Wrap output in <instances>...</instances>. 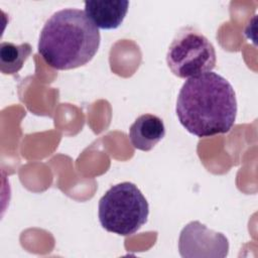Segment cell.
Wrapping results in <instances>:
<instances>
[{"mask_svg":"<svg viewBox=\"0 0 258 258\" xmlns=\"http://www.w3.org/2000/svg\"><path fill=\"white\" fill-rule=\"evenodd\" d=\"M175 112L186 131L200 138L227 133L236 120V94L228 80L208 72L183 83Z\"/></svg>","mask_w":258,"mask_h":258,"instance_id":"obj_1","label":"cell"},{"mask_svg":"<svg viewBox=\"0 0 258 258\" xmlns=\"http://www.w3.org/2000/svg\"><path fill=\"white\" fill-rule=\"evenodd\" d=\"M100 41L99 28L85 11L66 8L46 20L37 49L49 67L59 71L72 70L88 63L97 53Z\"/></svg>","mask_w":258,"mask_h":258,"instance_id":"obj_2","label":"cell"},{"mask_svg":"<svg viewBox=\"0 0 258 258\" xmlns=\"http://www.w3.org/2000/svg\"><path fill=\"white\" fill-rule=\"evenodd\" d=\"M149 215L148 202L132 182L112 185L100 199L98 217L101 226L119 236L135 234Z\"/></svg>","mask_w":258,"mask_h":258,"instance_id":"obj_3","label":"cell"},{"mask_svg":"<svg viewBox=\"0 0 258 258\" xmlns=\"http://www.w3.org/2000/svg\"><path fill=\"white\" fill-rule=\"evenodd\" d=\"M217 54L213 43L199 30L186 26L177 31L166 53L171 73L178 78H191L216 67Z\"/></svg>","mask_w":258,"mask_h":258,"instance_id":"obj_4","label":"cell"},{"mask_svg":"<svg viewBox=\"0 0 258 258\" xmlns=\"http://www.w3.org/2000/svg\"><path fill=\"white\" fill-rule=\"evenodd\" d=\"M178 250L181 257H226L228 239L199 221L189 222L179 234Z\"/></svg>","mask_w":258,"mask_h":258,"instance_id":"obj_5","label":"cell"},{"mask_svg":"<svg viewBox=\"0 0 258 258\" xmlns=\"http://www.w3.org/2000/svg\"><path fill=\"white\" fill-rule=\"evenodd\" d=\"M129 7L127 0H87L85 13L101 29H115L123 22Z\"/></svg>","mask_w":258,"mask_h":258,"instance_id":"obj_6","label":"cell"},{"mask_svg":"<svg viewBox=\"0 0 258 258\" xmlns=\"http://www.w3.org/2000/svg\"><path fill=\"white\" fill-rule=\"evenodd\" d=\"M165 135L162 119L152 114L140 115L129 128V139L134 148L151 150Z\"/></svg>","mask_w":258,"mask_h":258,"instance_id":"obj_7","label":"cell"},{"mask_svg":"<svg viewBox=\"0 0 258 258\" xmlns=\"http://www.w3.org/2000/svg\"><path fill=\"white\" fill-rule=\"evenodd\" d=\"M32 51L29 43L15 44L3 41L0 44V71L4 75L18 73Z\"/></svg>","mask_w":258,"mask_h":258,"instance_id":"obj_8","label":"cell"}]
</instances>
